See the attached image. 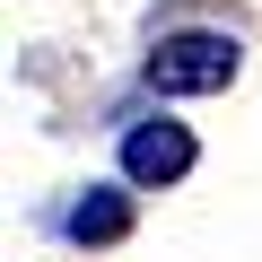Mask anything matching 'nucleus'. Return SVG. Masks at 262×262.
<instances>
[{
	"instance_id": "nucleus-1",
	"label": "nucleus",
	"mask_w": 262,
	"mask_h": 262,
	"mask_svg": "<svg viewBox=\"0 0 262 262\" xmlns=\"http://www.w3.org/2000/svg\"><path fill=\"white\" fill-rule=\"evenodd\" d=\"M236 70H245V44L227 27H175L140 61V79L158 96H219V88H236Z\"/></svg>"
},
{
	"instance_id": "nucleus-2",
	"label": "nucleus",
	"mask_w": 262,
	"mask_h": 262,
	"mask_svg": "<svg viewBox=\"0 0 262 262\" xmlns=\"http://www.w3.org/2000/svg\"><path fill=\"white\" fill-rule=\"evenodd\" d=\"M192 158H201V140H192L184 122H166V114H149V122H131V131H122V184H140V192L184 184Z\"/></svg>"
},
{
	"instance_id": "nucleus-3",
	"label": "nucleus",
	"mask_w": 262,
	"mask_h": 262,
	"mask_svg": "<svg viewBox=\"0 0 262 262\" xmlns=\"http://www.w3.org/2000/svg\"><path fill=\"white\" fill-rule=\"evenodd\" d=\"M61 236H70V245H122V236H131V192H122V184H88V192L61 210Z\"/></svg>"
}]
</instances>
